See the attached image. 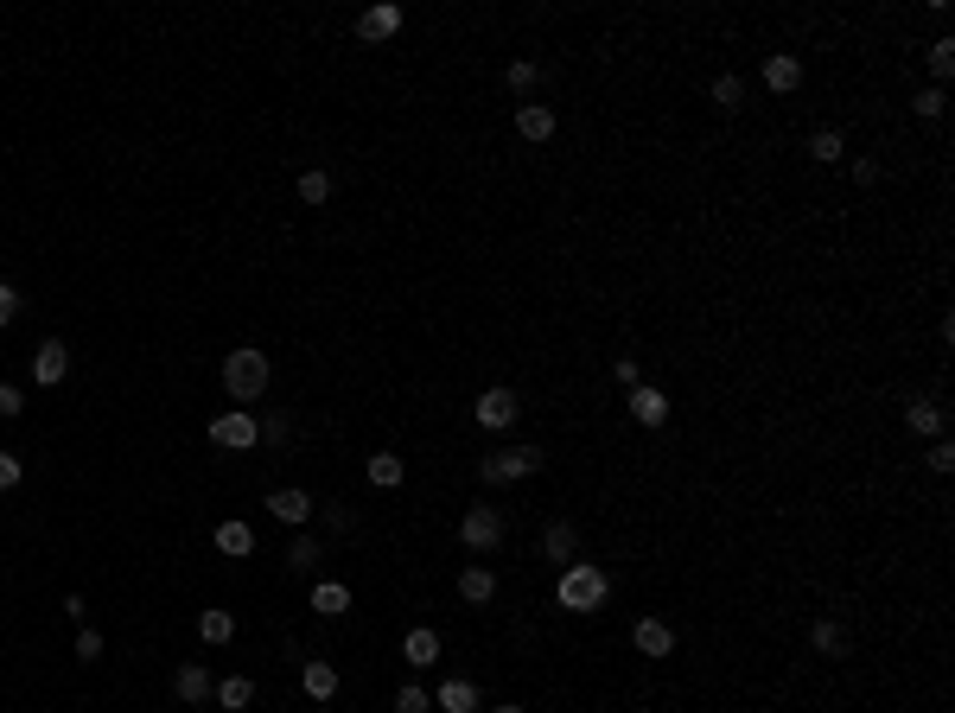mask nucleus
Instances as JSON below:
<instances>
[{"label": "nucleus", "instance_id": "1", "mask_svg": "<svg viewBox=\"0 0 955 713\" xmlns=\"http://www.w3.org/2000/svg\"><path fill=\"white\" fill-rule=\"evenodd\" d=\"M554 599H561V612H599V605L612 599V573L593 567V561H567Z\"/></svg>", "mask_w": 955, "mask_h": 713}, {"label": "nucleus", "instance_id": "2", "mask_svg": "<svg viewBox=\"0 0 955 713\" xmlns=\"http://www.w3.org/2000/svg\"><path fill=\"white\" fill-rule=\"evenodd\" d=\"M268 357L255 351V344H242V351H230L223 357V389H230V402H242V408H255L268 395Z\"/></svg>", "mask_w": 955, "mask_h": 713}, {"label": "nucleus", "instance_id": "3", "mask_svg": "<svg viewBox=\"0 0 955 713\" xmlns=\"http://www.w3.org/2000/svg\"><path fill=\"white\" fill-rule=\"evenodd\" d=\"M542 465H548L542 446H510V452H491V459L478 465V478L484 484H516V478H535Z\"/></svg>", "mask_w": 955, "mask_h": 713}, {"label": "nucleus", "instance_id": "4", "mask_svg": "<svg viewBox=\"0 0 955 713\" xmlns=\"http://www.w3.org/2000/svg\"><path fill=\"white\" fill-rule=\"evenodd\" d=\"M255 440H262V421H255L249 408H230V414L211 421V446H223V452H249Z\"/></svg>", "mask_w": 955, "mask_h": 713}, {"label": "nucleus", "instance_id": "5", "mask_svg": "<svg viewBox=\"0 0 955 713\" xmlns=\"http://www.w3.org/2000/svg\"><path fill=\"white\" fill-rule=\"evenodd\" d=\"M459 542L472 548V554H491V548L503 542V516H497V510H484V503H472V510L459 516Z\"/></svg>", "mask_w": 955, "mask_h": 713}, {"label": "nucleus", "instance_id": "6", "mask_svg": "<svg viewBox=\"0 0 955 713\" xmlns=\"http://www.w3.org/2000/svg\"><path fill=\"white\" fill-rule=\"evenodd\" d=\"M472 414H478V427L503 433V427H516V414H523V402H516V389H484L478 402H472Z\"/></svg>", "mask_w": 955, "mask_h": 713}, {"label": "nucleus", "instance_id": "7", "mask_svg": "<svg viewBox=\"0 0 955 713\" xmlns=\"http://www.w3.org/2000/svg\"><path fill=\"white\" fill-rule=\"evenodd\" d=\"M64 376H71V351H64L58 338H45L39 351H32V382H39V389H58Z\"/></svg>", "mask_w": 955, "mask_h": 713}, {"label": "nucleus", "instance_id": "8", "mask_svg": "<svg viewBox=\"0 0 955 713\" xmlns=\"http://www.w3.org/2000/svg\"><path fill=\"white\" fill-rule=\"evenodd\" d=\"M268 516H274V523H287V529H306L312 516H319V503H312L306 491H274L268 497Z\"/></svg>", "mask_w": 955, "mask_h": 713}, {"label": "nucleus", "instance_id": "9", "mask_svg": "<svg viewBox=\"0 0 955 713\" xmlns=\"http://www.w3.org/2000/svg\"><path fill=\"white\" fill-rule=\"evenodd\" d=\"M631 421L637 427H663L669 421V395L650 389V382H637V389H631Z\"/></svg>", "mask_w": 955, "mask_h": 713}, {"label": "nucleus", "instance_id": "10", "mask_svg": "<svg viewBox=\"0 0 955 713\" xmlns=\"http://www.w3.org/2000/svg\"><path fill=\"white\" fill-rule=\"evenodd\" d=\"M211 688H217V682H211V669H204V663H179V675H172V694H179L185 707L211 701Z\"/></svg>", "mask_w": 955, "mask_h": 713}, {"label": "nucleus", "instance_id": "11", "mask_svg": "<svg viewBox=\"0 0 955 713\" xmlns=\"http://www.w3.org/2000/svg\"><path fill=\"white\" fill-rule=\"evenodd\" d=\"M631 643H637V650L650 656V663H663V656L675 650V631H669L663 618H637V631H631Z\"/></svg>", "mask_w": 955, "mask_h": 713}, {"label": "nucleus", "instance_id": "12", "mask_svg": "<svg viewBox=\"0 0 955 713\" xmlns=\"http://www.w3.org/2000/svg\"><path fill=\"white\" fill-rule=\"evenodd\" d=\"M796 83H803V58H790V51H771V58H764V90L790 96Z\"/></svg>", "mask_w": 955, "mask_h": 713}, {"label": "nucleus", "instance_id": "13", "mask_svg": "<svg viewBox=\"0 0 955 713\" xmlns=\"http://www.w3.org/2000/svg\"><path fill=\"white\" fill-rule=\"evenodd\" d=\"M395 32H402V7H389V0L357 13V39H395Z\"/></svg>", "mask_w": 955, "mask_h": 713}, {"label": "nucleus", "instance_id": "14", "mask_svg": "<svg viewBox=\"0 0 955 713\" xmlns=\"http://www.w3.org/2000/svg\"><path fill=\"white\" fill-rule=\"evenodd\" d=\"M478 682H465V675H453V682H440V694H433V707L440 713H478Z\"/></svg>", "mask_w": 955, "mask_h": 713}, {"label": "nucleus", "instance_id": "15", "mask_svg": "<svg viewBox=\"0 0 955 713\" xmlns=\"http://www.w3.org/2000/svg\"><path fill=\"white\" fill-rule=\"evenodd\" d=\"M459 599H465V605H491V599H497V573L478 567V561L459 567Z\"/></svg>", "mask_w": 955, "mask_h": 713}, {"label": "nucleus", "instance_id": "16", "mask_svg": "<svg viewBox=\"0 0 955 713\" xmlns=\"http://www.w3.org/2000/svg\"><path fill=\"white\" fill-rule=\"evenodd\" d=\"M905 427L917 433V440H943V433H949V414L936 408V402H911V408H905Z\"/></svg>", "mask_w": 955, "mask_h": 713}, {"label": "nucleus", "instance_id": "17", "mask_svg": "<svg viewBox=\"0 0 955 713\" xmlns=\"http://www.w3.org/2000/svg\"><path fill=\"white\" fill-rule=\"evenodd\" d=\"M402 656L414 669H427V663H440V631H427V624H414V631L402 637Z\"/></svg>", "mask_w": 955, "mask_h": 713}, {"label": "nucleus", "instance_id": "18", "mask_svg": "<svg viewBox=\"0 0 955 713\" xmlns=\"http://www.w3.org/2000/svg\"><path fill=\"white\" fill-rule=\"evenodd\" d=\"M516 134H523V141H548V134H554V109H548V102H523V109H516Z\"/></svg>", "mask_w": 955, "mask_h": 713}, {"label": "nucleus", "instance_id": "19", "mask_svg": "<svg viewBox=\"0 0 955 713\" xmlns=\"http://www.w3.org/2000/svg\"><path fill=\"white\" fill-rule=\"evenodd\" d=\"M312 612H319V618H344V612H351V586L319 580V586H312Z\"/></svg>", "mask_w": 955, "mask_h": 713}, {"label": "nucleus", "instance_id": "20", "mask_svg": "<svg viewBox=\"0 0 955 713\" xmlns=\"http://www.w3.org/2000/svg\"><path fill=\"white\" fill-rule=\"evenodd\" d=\"M300 688H306L312 701L325 707V701H332V694H338V669H332V663H306V669H300Z\"/></svg>", "mask_w": 955, "mask_h": 713}, {"label": "nucleus", "instance_id": "21", "mask_svg": "<svg viewBox=\"0 0 955 713\" xmlns=\"http://www.w3.org/2000/svg\"><path fill=\"white\" fill-rule=\"evenodd\" d=\"M542 554H548V561H573V554H580L573 523H548V529H542Z\"/></svg>", "mask_w": 955, "mask_h": 713}, {"label": "nucleus", "instance_id": "22", "mask_svg": "<svg viewBox=\"0 0 955 713\" xmlns=\"http://www.w3.org/2000/svg\"><path fill=\"white\" fill-rule=\"evenodd\" d=\"M217 554H230V561L255 554V529L249 523H217Z\"/></svg>", "mask_w": 955, "mask_h": 713}, {"label": "nucleus", "instance_id": "23", "mask_svg": "<svg viewBox=\"0 0 955 713\" xmlns=\"http://www.w3.org/2000/svg\"><path fill=\"white\" fill-rule=\"evenodd\" d=\"M211 694H217V707H223V713H242V707L255 701V682H249V675H230V682H217Z\"/></svg>", "mask_w": 955, "mask_h": 713}, {"label": "nucleus", "instance_id": "24", "mask_svg": "<svg viewBox=\"0 0 955 713\" xmlns=\"http://www.w3.org/2000/svg\"><path fill=\"white\" fill-rule=\"evenodd\" d=\"M198 637L211 643V650H223V643L236 637V618L230 612H198Z\"/></svg>", "mask_w": 955, "mask_h": 713}, {"label": "nucleus", "instance_id": "25", "mask_svg": "<svg viewBox=\"0 0 955 713\" xmlns=\"http://www.w3.org/2000/svg\"><path fill=\"white\" fill-rule=\"evenodd\" d=\"M402 478H408V465L395 459V452H376V459H370V484H376V491H395Z\"/></svg>", "mask_w": 955, "mask_h": 713}, {"label": "nucleus", "instance_id": "26", "mask_svg": "<svg viewBox=\"0 0 955 713\" xmlns=\"http://www.w3.org/2000/svg\"><path fill=\"white\" fill-rule=\"evenodd\" d=\"M319 554H325V548H319V535H306V529H300V535H293V548H287V567H293V573H312V567H319Z\"/></svg>", "mask_w": 955, "mask_h": 713}, {"label": "nucleus", "instance_id": "27", "mask_svg": "<svg viewBox=\"0 0 955 713\" xmlns=\"http://www.w3.org/2000/svg\"><path fill=\"white\" fill-rule=\"evenodd\" d=\"M809 643H815L822 656H841V650H847V631H841V624H828V618H815V624H809Z\"/></svg>", "mask_w": 955, "mask_h": 713}, {"label": "nucleus", "instance_id": "28", "mask_svg": "<svg viewBox=\"0 0 955 713\" xmlns=\"http://www.w3.org/2000/svg\"><path fill=\"white\" fill-rule=\"evenodd\" d=\"M924 58H930V77H936V90H943V83L955 77V39H936V45L924 51Z\"/></svg>", "mask_w": 955, "mask_h": 713}, {"label": "nucleus", "instance_id": "29", "mask_svg": "<svg viewBox=\"0 0 955 713\" xmlns=\"http://www.w3.org/2000/svg\"><path fill=\"white\" fill-rule=\"evenodd\" d=\"M300 204H332V172H300Z\"/></svg>", "mask_w": 955, "mask_h": 713}, {"label": "nucleus", "instance_id": "30", "mask_svg": "<svg viewBox=\"0 0 955 713\" xmlns=\"http://www.w3.org/2000/svg\"><path fill=\"white\" fill-rule=\"evenodd\" d=\"M809 153H815V160L828 166V160H841V153H847V141H841L835 128H815V134H809Z\"/></svg>", "mask_w": 955, "mask_h": 713}, {"label": "nucleus", "instance_id": "31", "mask_svg": "<svg viewBox=\"0 0 955 713\" xmlns=\"http://www.w3.org/2000/svg\"><path fill=\"white\" fill-rule=\"evenodd\" d=\"M503 83H510V90H516V96H529V90H535V83H542V71H535V64H529V58H510V71H503Z\"/></svg>", "mask_w": 955, "mask_h": 713}, {"label": "nucleus", "instance_id": "32", "mask_svg": "<svg viewBox=\"0 0 955 713\" xmlns=\"http://www.w3.org/2000/svg\"><path fill=\"white\" fill-rule=\"evenodd\" d=\"M714 109H726V115L745 109V83L739 77H714Z\"/></svg>", "mask_w": 955, "mask_h": 713}, {"label": "nucleus", "instance_id": "33", "mask_svg": "<svg viewBox=\"0 0 955 713\" xmlns=\"http://www.w3.org/2000/svg\"><path fill=\"white\" fill-rule=\"evenodd\" d=\"M395 713H433V694L421 682H402V694H395Z\"/></svg>", "mask_w": 955, "mask_h": 713}, {"label": "nucleus", "instance_id": "34", "mask_svg": "<svg viewBox=\"0 0 955 713\" xmlns=\"http://www.w3.org/2000/svg\"><path fill=\"white\" fill-rule=\"evenodd\" d=\"M911 109L924 115V121H943V109H949V96H943V90H924V96L911 102Z\"/></svg>", "mask_w": 955, "mask_h": 713}, {"label": "nucleus", "instance_id": "35", "mask_svg": "<svg viewBox=\"0 0 955 713\" xmlns=\"http://www.w3.org/2000/svg\"><path fill=\"white\" fill-rule=\"evenodd\" d=\"M26 478V465H20V452H0V491H13V484Z\"/></svg>", "mask_w": 955, "mask_h": 713}, {"label": "nucleus", "instance_id": "36", "mask_svg": "<svg viewBox=\"0 0 955 713\" xmlns=\"http://www.w3.org/2000/svg\"><path fill=\"white\" fill-rule=\"evenodd\" d=\"M930 472H955V446H949V433H943V440H930Z\"/></svg>", "mask_w": 955, "mask_h": 713}, {"label": "nucleus", "instance_id": "37", "mask_svg": "<svg viewBox=\"0 0 955 713\" xmlns=\"http://www.w3.org/2000/svg\"><path fill=\"white\" fill-rule=\"evenodd\" d=\"M13 414H26V395L13 382H0V421H13Z\"/></svg>", "mask_w": 955, "mask_h": 713}, {"label": "nucleus", "instance_id": "38", "mask_svg": "<svg viewBox=\"0 0 955 713\" xmlns=\"http://www.w3.org/2000/svg\"><path fill=\"white\" fill-rule=\"evenodd\" d=\"M612 376L624 382V389H637V382H644V370H637V357H618V363H612Z\"/></svg>", "mask_w": 955, "mask_h": 713}, {"label": "nucleus", "instance_id": "39", "mask_svg": "<svg viewBox=\"0 0 955 713\" xmlns=\"http://www.w3.org/2000/svg\"><path fill=\"white\" fill-rule=\"evenodd\" d=\"M13 319H20V293L0 281V325H13Z\"/></svg>", "mask_w": 955, "mask_h": 713}, {"label": "nucleus", "instance_id": "40", "mask_svg": "<svg viewBox=\"0 0 955 713\" xmlns=\"http://www.w3.org/2000/svg\"><path fill=\"white\" fill-rule=\"evenodd\" d=\"M77 656H83V663H96V656H102V631H77Z\"/></svg>", "mask_w": 955, "mask_h": 713}, {"label": "nucleus", "instance_id": "41", "mask_svg": "<svg viewBox=\"0 0 955 713\" xmlns=\"http://www.w3.org/2000/svg\"><path fill=\"white\" fill-rule=\"evenodd\" d=\"M854 185H879V160H854Z\"/></svg>", "mask_w": 955, "mask_h": 713}, {"label": "nucleus", "instance_id": "42", "mask_svg": "<svg viewBox=\"0 0 955 713\" xmlns=\"http://www.w3.org/2000/svg\"><path fill=\"white\" fill-rule=\"evenodd\" d=\"M491 713H523V707H491Z\"/></svg>", "mask_w": 955, "mask_h": 713}, {"label": "nucleus", "instance_id": "43", "mask_svg": "<svg viewBox=\"0 0 955 713\" xmlns=\"http://www.w3.org/2000/svg\"><path fill=\"white\" fill-rule=\"evenodd\" d=\"M319 713H325V707H319Z\"/></svg>", "mask_w": 955, "mask_h": 713}]
</instances>
